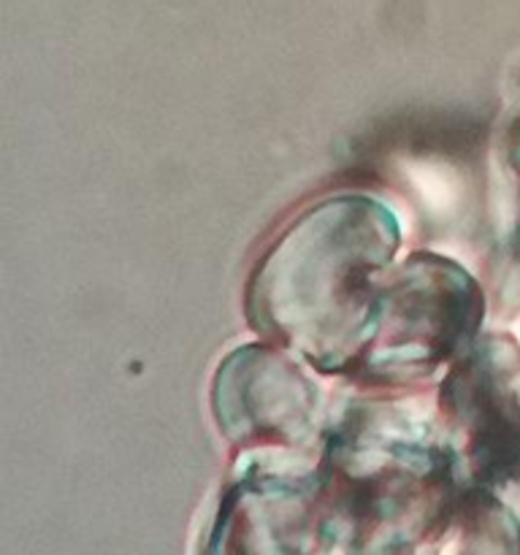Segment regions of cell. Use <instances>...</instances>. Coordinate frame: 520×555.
I'll list each match as a JSON object with an SVG mask.
<instances>
[{
	"instance_id": "1",
	"label": "cell",
	"mask_w": 520,
	"mask_h": 555,
	"mask_svg": "<svg viewBox=\"0 0 520 555\" xmlns=\"http://www.w3.org/2000/svg\"><path fill=\"white\" fill-rule=\"evenodd\" d=\"M399 228L366 198H336L298 217L263 255L247 291L255 328L320 372L352 369L372 334Z\"/></svg>"
},
{
	"instance_id": "2",
	"label": "cell",
	"mask_w": 520,
	"mask_h": 555,
	"mask_svg": "<svg viewBox=\"0 0 520 555\" xmlns=\"http://www.w3.org/2000/svg\"><path fill=\"white\" fill-rule=\"evenodd\" d=\"M477 298L469 276L447 260L410 258L399 280L379 291L372 334L352 369L382 383L433 372L469 339L480 318Z\"/></svg>"
},
{
	"instance_id": "3",
	"label": "cell",
	"mask_w": 520,
	"mask_h": 555,
	"mask_svg": "<svg viewBox=\"0 0 520 555\" xmlns=\"http://www.w3.org/2000/svg\"><path fill=\"white\" fill-rule=\"evenodd\" d=\"M325 482L255 477L222 502L204 555H350V534Z\"/></svg>"
},
{
	"instance_id": "4",
	"label": "cell",
	"mask_w": 520,
	"mask_h": 555,
	"mask_svg": "<svg viewBox=\"0 0 520 555\" xmlns=\"http://www.w3.org/2000/svg\"><path fill=\"white\" fill-rule=\"evenodd\" d=\"M317 390L285 358L269 350L233 352L214 379V415L236 442L290 444L312 428Z\"/></svg>"
}]
</instances>
